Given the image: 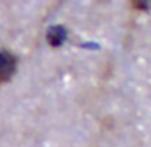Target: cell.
<instances>
[{"instance_id": "6da1fadb", "label": "cell", "mask_w": 151, "mask_h": 147, "mask_svg": "<svg viewBox=\"0 0 151 147\" xmlns=\"http://www.w3.org/2000/svg\"><path fill=\"white\" fill-rule=\"evenodd\" d=\"M17 68V58L6 49H0V83L9 82Z\"/></svg>"}, {"instance_id": "7a4b0ae2", "label": "cell", "mask_w": 151, "mask_h": 147, "mask_svg": "<svg viewBox=\"0 0 151 147\" xmlns=\"http://www.w3.org/2000/svg\"><path fill=\"white\" fill-rule=\"evenodd\" d=\"M46 37H47V43L51 47H58L64 43L65 37H67V31L61 25H54V27L49 28Z\"/></svg>"}, {"instance_id": "3957f363", "label": "cell", "mask_w": 151, "mask_h": 147, "mask_svg": "<svg viewBox=\"0 0 151 147\" xmlns=\"http://www.w3.org/2000/svg\"><path fill=\"white\" fill-rule=\"evenodd\" d=\"M133 7L139 10H148L151 7V1H147V0H137V1H132Z\"/></svg>"}]
</instances>
